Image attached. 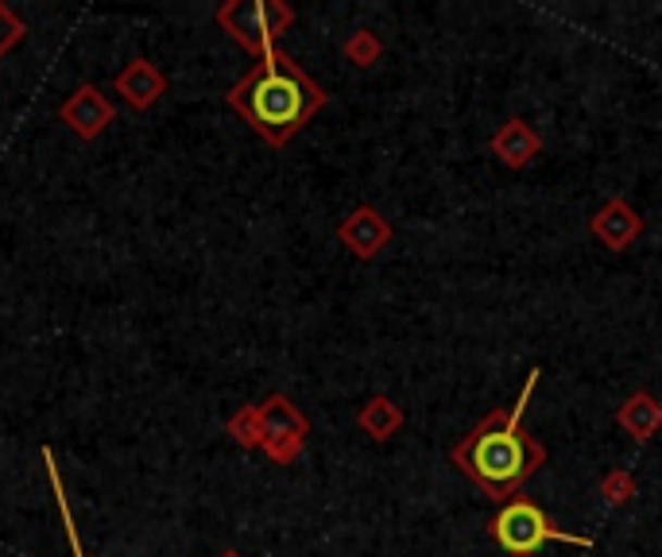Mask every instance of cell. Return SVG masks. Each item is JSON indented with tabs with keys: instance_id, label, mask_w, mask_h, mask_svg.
<instances>
[{
	"instance_id": "3957f363",
	"label": "cell",
	"mask_w": 662,
	"mask_h": 557,
	"mask_svg": "<svg viewBox=\"0 0 662 557\" xmlns=\"http://www.w3.org/2000/svg\"><path fill=\"white\" fill-rule=\"evenodd\" d=\"M492 539L500 542V549L508 557H535L547 542H570V546H592V539L585 534H570L562 531L539 504L530 499H512L503 504L500 515L492 519Z\"/></svg>"
},
{
	"instance_id": "52a82bcc",
	"label": "cell",
	"mask_w": 662,
	"mask_h": 557,
	"mask_svg": "<svg viewBox=\"0 0 662 557\" xmlns=\"http://www.w3.org/2000/svg\"><path fill=\"white\" fill-rule=\"evenodd\" d=\"M113 89L121 93V101L136 113H148L151 105H160V98L167 93V78L155 62L148 59H133L124 71H116Z\"/></svg>"
},
{
	"instance_id": "6da1fadb",
	"label": "cell",
	"mask_w": 662,
	"mask_h": 557,
	"mask_svg": "<svg viewBox=\"0 0 662 557\" xmlns=\"http://www.w3.org/2000/svg\"><path fill=\"white\" fill-rule=\"evenodd\" d=\"M535 388H539V368H530L527 383H523L512 410L503 407L488 410L450 453L453 465L461 469V477L473 480L496 504H512V495L547 465L542 442L523 430V410H527Z\"/></svg>"
},
{
	"instance_id": "8992f818",
	"label": "cell",
	"mask_w": 662,
	"mask_h": 557,
	"mask_svg": "<svg viewBox=\"0 0 662 557\" xmlns=\"http://www.w3.org/2000/svg\"><path fill=\"white\" fill-rule=\"evenodd\" d=\"M59 116H62V124H66V128L78 136V140L89 143V140H98L109 124H113L116 109H113V101H109L98 86H78L71 98L62 101Z\"/></svg>"
},
{
	"instance_id": "ba28073f",
	"label": "cell",
	"mask_w": 662,
	"mask_h": 557,
	"mask_svg": "<svg viewBox=\"0 0 662 557\" xmlns=\"http://www.w3.org/2000/svg\"><path fill=\"white\" fill-rule=\"evenodd\" d=\"M337 237H341V244L353 252V256L369 259L376 256L384 244L391 240V225L384 221L380 213L372 210V205H361L357 213H349L341 221V229H337Z\"/></svg>"
},
{
	"instance_id": "8fae6325",
	"label": "cell",
	"mask_w": 662,
	"mask_h": 557,
	"mask_svg": "<svg viewBox=\"0 0 662 557\" xmlns=\"http://www.w3.org/2000/svg\"><path fill=\"white\" fill-rule=\"evenodd\" d=\"M616 418L632 438H651V433L662 426V403H654L647 391H639V395H632L624 407H620Z\"/></svg>"
},
{
	"instance_id": "7a4b0ae2",
	"label": "cell",
	"mask_w": 662,
	"mask_h": 557,
	"mask_svg": "<svg viewBox=\"0 0 662 557\" xmlns=\"http://www.w3.org/2000/svg\"><path fill=\"white\" fill-rule=\"evenodd\" d=\"M229 109L245 116L252 132L264 136L272 148H283L326 109V89L291 54L272 51L229 89Z\"/></svg>"
},
{
	"instance_id": "5bb4252c",
	"label": "cell",
	"mask_w": 662,
	"mask_h": 557,
	"mask_svg": "<svg viewBox=\"0 0 662 557\" xmlns=\"http://www.w3.org/2000/svg\"><path fill=\"white\" fill-rule=\"evenodd\" d=\"M229 433L237 438L245 450H257L264 445V426H260V407H245L229 418Z\"/></svg>"
},
{
	"instance_id": "7c38bea8",
	"label": "cell",
	"mask_w": 662,
	"mask_h": 557,
	"mask_svg": "<svg viewBox=\"0 0 662 557\" xmlns=\"http://www.w3.org/2000/svg\"><path fill=\"white\" fill-rule=\"evenodd\" d=\"M357 422H361V430H369L376 442H384V438H391V433L403 426V415H399V407L391 398H372L369 407L357 415Z\"/></svg>"
},
{
	"instance_id": "e0dca14e",
	"label": "cell",
	"mask_w": 662,
	"mask_h": 557,
	"mask_svg": "<svg viewBox=\"0 0 662 557\" xmlns=\"http://www.w3.org/2000/svg\"><path fill=\"white\" fill-rule=\"evenodd\" d=\"M601 492L609 495L612 504H624L627 495L636 492V480L627 477V472H620V469H616V472H609V477L601 480Z\"/></svg>"
},
{
	"instance_id": "9a60e30c",
	"label": "cell",
	"mask_w": 662,
	"mask_h": 557,
	"mask_svg": "<svg viewBox=\"0 0 662 557\" xmlns=\"http://www.w3.org/2000/svg\"><path fill=\"white\" fill-rule=\"evenodd\" d=\"M24 36H27L24 20H20L9 4H0V59H4V54H9Z\"/></svg>"
},
{
	"instance_id": "ac0fdd59",
	"label": "cell",
	"mask_w": 662,
	"mask_h": 557,
	"mask_svg": "<svg viewBox=\"0 0 662 557\" xmlns=\"http://www.w3.org/2000/svg\"><path fill=\"white\" fill-rule=\"evenodd\" d=\"M221 557H240V554H237V549H225V554H221Z\"/></svg>"
},
{
	"instance_id": "2e32d148",
	"label": "cell",
	"mask_w": 662,
	"mask_h": 557,
	"mask_svg": "<svg viewBox=\"0 0 662 557\" xmlns=\"http://www.w3.org/2000/svg\"><path fill=\"white\" fill-rule=\"evenodd\" d=\"M345 54H349L357 66H372V62H376V54H380V43H376V36H372V31H357V36L345 43Z\"/></svg>"
},
{
	"instance_id": "277c9868",
	"label": "cell",
	"mask_w": 662,
	"mask_h": 557,
	"mask_svg": "<svg viewBox=\"0 0 662 557\" xmlns=\"http://www.w3.org/2000/svg\"><path fill=\"white\" fill-rule=\"evenodd\" d=\"M217 24L245 47L248 54H264L275 51V39L295 24V12L279 0H229L217 9Z\"/></svg>"
},
{
	"instance_id": "30bf717a",
	"label": "cell",
	"mask_w": 662,
	"mask_h": 557,
	"mask_svg": "<svg viewBox=\"0 0 662 557\" xmlns=\"http://www.w3.org/2000/svg\"><path fill=\"white\" fill-rule=\"evenodd\" d=\"M492 151L508 163V167H527V163L539 155V136L530 132L523 121H508L500 132H496Z\"/></svg>"
},
{
	"instance_id": "4fadbf2b",
	"label": "cell",
	"mask_w": 662,
	"mask_h": 557,
	"mask_svg": "<svg viewBox=\"0 0 662 557\" xmlns=\"http://www.w3.org/2000/svg\"><path fill=\"white\" fill-rule=\"evenodd\" d=\"M43 465H47V477H51V492H54V504H59V515H62V527H66V542H71L74 557H89L82 549V539H78V527H74V511L66 504V492H62V477H59V465H54V453L43 450Z\"/></svg>"
},
{
	"instance_id": "9c48e42d",
	"label": "cell",
	"mask_w": 662,
	"mask_h": 557,
	"mask_svg": "<svg viewBox=\"0 0 662 557\" xmlns=\"http://www.w3.org/2000/svg\"><path fill=\"white\" fill-rule=\"evenodd\" d=\"M639 229H644L639 213L624 202H609L597 217H592V232H597L609 248H616V252L627 244V240H636Z\"/></svg>"
},
{
	"instance_id": "5b68a950",
	"label": "cell",
	"mask_w": 662,
	"mask_h": 557,
	"mask_svg": "<svg viewBox=\"0 0 662 557\" xmlns=\"http://www.w3.org/2000/svg\"><path fill=\"white\" fill-rule=\"evenodd\" d=\"M260 426H264V450L267 457H275L279 465H291L299 457L302 442H307V418L295 410L291 398L272 395L260 407Z\"/></svg>"
}]
</instances>
